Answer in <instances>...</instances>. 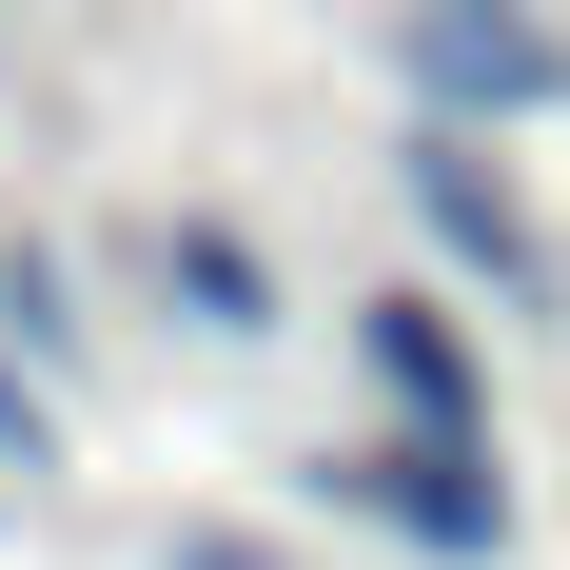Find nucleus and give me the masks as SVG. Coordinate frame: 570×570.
I'll use <instances>...</instances> for the list:
<instances>
[{
    "mask_svg": "<svg viewBox=\"0 0 570 570\" xmlns=\"http://www.w3.org/2000/svg\"><path fill=\"white\" fill-rule=\"evenodd\" d=\"M158 276H177V315H197V335H256V315H276V276H256V256H236V236H217V217L177 236Z\"/></svg>",
    "mask_w": 570,
    "mask_h": 570,
    "instance_id": "nucleus-4",
    "label": "nucleus"
},
{
    "mask_svg": "<svg viewBox=\"0 0 570 570\" xmlns=\"http://www.w3.org/2000/svg\"><path fill=\"white\" fill-rule=\"evenodd\" d=\"M413 79H433V99H551L570 59L531 40L512 0H413Z\"/></svg>",
    "mask_w": 570,
    "mask_h": 570,
    "instance_id": "nucleus-1",
    "label": "nucleus"
},
{
    "mask_svg": "<svg viewBox=\"0 0 570 570\" xmlns=\"http://www.w3.org/2000/svg\"><path fill=\"white\" fill-rule=\"evenodd\" d=\"M354 354H374V374H394V394H413V433H433V453H472V433H492V413H472V354L433 335L413 295H374V315H354Z\"/></svg>",
    "mask_w": 570,
    "mask_h": 570,
    "instance_id": "nucleus-2",
    "label": "nucleus"
},
{
    "mask_svg": "<svg viewBox=\"0 0 570 570\" xmlns=\"http://www.w3.org/2000/svg\"><path fill=\"white\" fill-rule=\"evenodd\" d=\"M177 570H256V551H217V531H197V551H177Z\"/></svg>",
    "mask_w": 570,
    "mask_h": 570,
    "instance_id": "nucleus-6",
    "label": "nucleus"
},
{
    "mask_svg": "<svg viewBox=\"0 0 570 570\" xmlns=\"http://www.w3.org/2000/svg\"><path fill=\"white\" fill-rule=\"evenodd\" d=\"M413 197H433V236H453L472 276H512V295H531V236H512V197H492V177H472L453 138H413Z\"/></svg>",
    "mask_w": 570,
    "mask_h": 570,
    "instance_id": "nucleus-3",
    "label": "nucleus"
},
{
    "mask_svg": "<svg viewBox=\"0 0 570 570\" xmlns=\"http://www.w3.org/2000/svg\"><path fill=\"white\" fill-rule=\"evenodd\" d=\"M0 453H20V472H40V453H59V433H40V394H20V374H0Z\"/></svg>",
    "mask_w": 570,
    "mask_h": 570,
    "instance_id": "nucleus-5",
    "label": "nucleus"
}]
</instances>
